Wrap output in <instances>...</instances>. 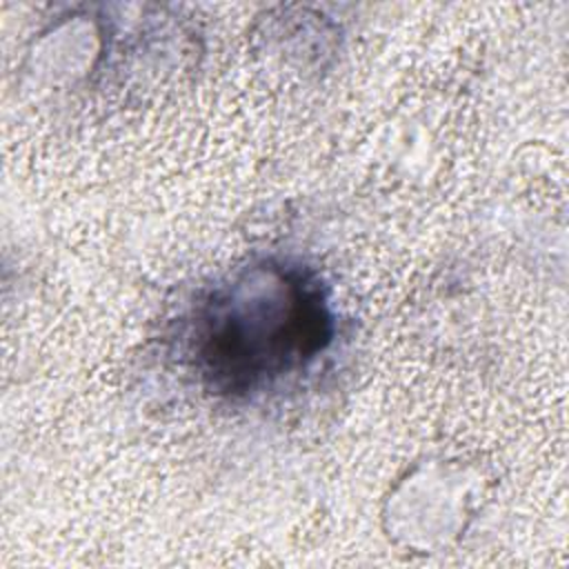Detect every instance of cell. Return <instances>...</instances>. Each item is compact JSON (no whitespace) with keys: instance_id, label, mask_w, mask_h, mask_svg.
<instances>
[{"instance_id":"1","label":"cell","mask_w":569,"mask_h":569,"mask_svg":"<svg viewBox=\"0 0 569 569\" xmlns=\"http://www.w3.org/2000/svg\"><path fill=\"white\" fill-rule=\"evenodd\" d=\"M333 338L336 316L318 273L264 258L233 271L196 305L187 358L213 396L251 400L309 369Z\"/></svg>"}]
</instances>
